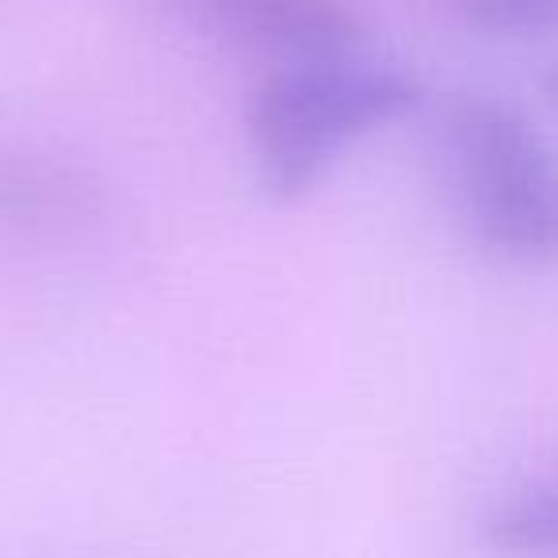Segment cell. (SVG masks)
I'll list each match as a JSON object with an SVG mask.
<instances>
[{"label":"cell","mask_w":558,"mask_h":558,"mask_svg":"<svg viewBox=\"0 0 558 558\" xmlns=\"http://www.w3.org/2000/svg\"><path fill=\"white\" fill-rule=\"evenodd\" d=\"M417 100V81L387 62L341 54L283 65L256 88L245 116L264 192L276 199L306 195L344 146L405 119Z\"/></svg>","instance_id":"obj_1"},{"label":"cell","mask_w":558,"mask_h":558,"mask_svg":"<svg viewBox=\"0 0 558 558\" xmlns=\"http://www.w3.org/2000/svg\"><path fill=\"white\" fill-rule=\"evenodd\" d=\"M444 154L466 230L489 256L558 264V157L520 111L459 100L444 119Z\"/></svg>","instance_id":"obj_2"},{"label":"cell","mask_w":558,"mask_h":558,"mask_svg":"<svg viewBox=\"0 0 558 558\" xmlns=\"http://www.w3.org/2000/svg\"><path fill=\"white\" fill-rule=\"evenodd\" d=\"M184 24L233 47L295 62L352 54L360 43L356 9L349 0H161Z\"/></svg>","instance_id":"obj_3"},{"label":"cell","mask_w":558,"mask_h":558,"mask_svg":"<svg viewBox=\"0 0 558 558\" xmlns=\"http://www.w3.org/2000/svg\"><path fill=\"white\" fill-rule=\"evenodd\" d=\"M489 550L509 558H558V478L497 497L478 520Z\"/></svg>","instance_id":"obj_4"},{"label":"cell","mask_w":558,"mask_h":558,"mask_svg":"<svg viewBox=\"0 0 558 558\" xmlns=\"http://www.w3.org/2000/svg\"><path fill=\"white\" fill-rule=\"evenodd\" d=\"M444 9L494 39H532L558 27V0H444Z\"/></svg>","instance_id":"obj_5"},{"label":"cell","mask_w":558,"mask_h":558,"mask_svg":"<svg viewBox=\"0 0 558 558\" xmlns=\"http://www.w3.org/2000/svg\"><path fill=\"white\" fill-rule=\"evenodd\" d=\"M543 96H547V104L558 111V65H550V70L543 73Z\"/></svg>","instance_id":"obj_6"}]
</instances>
